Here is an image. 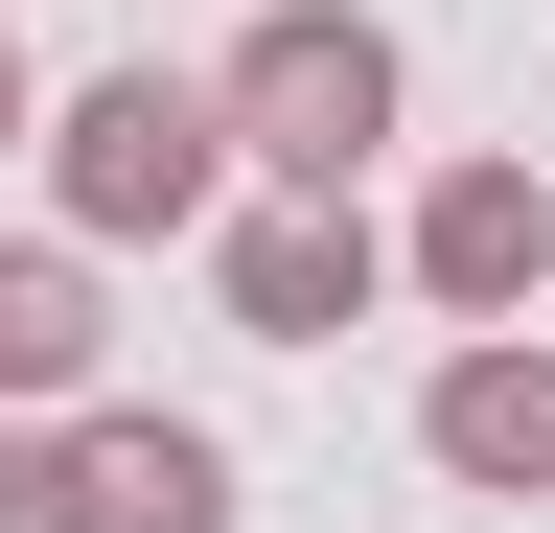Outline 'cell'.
Here are the masks:
<instances>
[{
  "label": "cell",
  "instance_id": "1",
  "mask_svg": "<svg viewBox=\"0 0 555 533\" xmlns=\"http://www.w3.org/2000/svg\"><path fill=\"white\" fill-rule=\"evenodd\" d=\"M208 116H232L255 186H371V140H393V24H371V0H255V47L208 71Z\"/></svg>",
  "mask_w": 555,
  "mask_h": 533
},
{
  "label": "cell",
  "instance_id": "2",
  "mask_svg": "<svg viewBox=\"0 0 555 533\" xmlns=\"http://www.w3.org/2000/svg\"><path fill=\"white\" fill-rule=\"evenodd\" d=\"M24 163H47V210L93 232V255H139V232H208V210H232V116H208L185 71H93L69 116H24Z\"/></svg>",
  "mask_w": 555,
  "mask_h": 533
},
{
  "label": "cell",
  "instance_id": "3",
  "mask_svg": "<svg viewBox=\"0 0 555 533\" xmlns=\"http://www.w3.org/2000/svg\"><path fill=\"white\" fill-rule=\"evenodd\" d=\"M208 279H232L255 348H347L371 279H393V232L347 210V186H255V210H208Z\"/></svg>",
  "mask_w": 555,
  "mask_h": 533
},
{
  "label": "cell",
  "instance_id": "4",
  "mask_svg": "<svg viewBox=\"0 0 555 533\" xmlns=\"http://www.w3.org/2000/svg\"><path fill=\"white\" fill-rule=\"evenodd\" d=\"M393 255H416V302H463V325H532V279H555V186H532V163H440Z\"/></svg>",
  "mask_w": 555,
  "mask_h": 533
},
{
  "label": "cell",
  "instance_id": "5",
  "mask_svg": "<svg viewBox=\"0 0 555 533\" xmlns=\"http://www.w3.org/2000/svg\"><path fill=\"white\" fill-rule=\"evenodd\" d=\"M416 441H440V487H509V510H532V464H555V348H532V325H463L440 394H416Z\"/></svg>",
  "mask_w": 555,
  "mask_h": 533
},
{
  "label": "cell",
  "instance_id": "6",
  "mask_svg": "<svg viewBox=\"0 0 555 533\" xmlns=\"http://www.w3.org/2000/svg\"><path fill=\"white\" fill-rule=\"evenodd\" d=\"M69 533H255L208 418H69Z\"/></svg>",
  "mask_w": 555,
  "mask_h": 533
},
{
  "label": "cell",
  "instance_id": "7",
  "mask_svg": "<svg viewBox=\"0 0 555 533\" xmlns=\"http://www.w3.org/2000/svg\"><path fill=\"white\" fill-rule=\"evenodd\" d=\"M93 394V232H24L0 255V418H69Z\"/></svg>",
  "mask_w": 555,
  "mask_h": 533
},
{
  "label": "cell",
  "instance_id": "8",
  "mask_svg": "<svg viewBox=\"0 0 555 533\" xmlns=\"http://www.w3.org/2000/svg\"><path fill=\"white\" fill-rule=\"evenodd\" d=\"M0 533H69V418H0Z\"/></svg>",
  "mask_w": 555,
  "mask_h": 533
},
{
  "label": "cell",
  "instance_id": "9",
  "mask_svg": "<svg viewBox=\"0 0 555 533\" xmlns=\"http://www.w3.org/2000/svg\"><path fill=\"white\" fill-rule=\"evenodd\" d=\"M24 116H47V93H24V47H0V163H24Z\"/></svg>",
  "mask_w": 555,
  "mask_h": 533
},
{
  "label": "cell",
  "instance_id": "10",
  "mask_svg": "<svg viewBox=\"0 0 555 533\" xmlns=\"http://www.w3.org/2000/svg\"><path fill=\"white\" fill-rule=\"evenodd\" d=\"M532 487H555V464H532Z\"/></svg>",
  "mask_w": 555,
  "mask_h": 533
}]
</instances>
